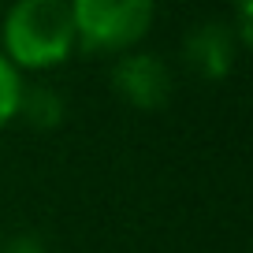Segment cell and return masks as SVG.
<instances>
[{"label": "cell", "mask_w": 253, "mask_h": 253, "mask_svg": "<svg viewBox=\"0 0 253 253\" xmlns=\"http://www.w3.org/2000/svg\"><path fill=\"white\" fill-rule=\"evenodd\" d=\"M79 48L67 0H11L0 11V52L19 75H41Z\"/></svg>", "instance_id": "1"}, {"label": "cell", "mask_w": 253, "mask_h": 253, "mask_svg": "<svg viewBox=\"0 0 253 253\" xmlns=\"http://www.w3.org/2000/svg\"><path fill=\"white\" fill-rule=\"evenodd\" d=\"M23 82H26V75H19L15 67L4 60V52H0V134H4V130L15 123V116H19V93H23Z\"/></svg>", "instance_id": "6"}, {"label": "cell", "mask_w": 253, "mask_h": 253, "mask_svg": "<svg viewBox=\"0 0 253 253\" xmlns=\"http://www.w3.org/2000/svg\"><path fill=\"white\" fill-rule=\"evenodd\" d=\"M0 11H4V0H0Z\"/></svg>", "instance_id": "9"}, {"label": "cell", "mask_w": 253, "mask_h": 253, "mask_svg": "<svg viewBox=\"0 0 253 253\" xmlns=\"http://www.w3.org/2000/svg\"><path fill=\"white\" fill-rule=\"evenodd\" d=\"M108 82L112 93L134 112H160L168 108L175 93V71L168 67L164 56L149 52V48H130V52L116 56Z\"/></svg>", "instance_id": "3"}, {"label": "cell", "mask_w": 253, "mask_h": 253, "mask_svg": "<svg viewBox=\"0 0 253 253\" xmlns=\"http://www.w3.org/2000/svg\"><path fill=\"white\" fill-rule=\"evenodd\" d=\"M242 45L227 19H205L182 38V63L205 82H223L235 71Z\"/></svg>", "instance_id": "4"}, {"label": "cell", "mask_w": 253, "mask_h": 253, "mask_svg": "<svg viewBox=\"0 0 253 253\" xmlns=\"http://www.w3.org/2000/svg\"><path fill=\"white\" fill-rule=\"evenodd\" d=\"M0 253H48V246L34 231H15V235H8L0 242Z\"/></svg>", "instance_id": "8"}, {"label": "cell", "mask_w": 253, "mask_h": 253, "mask_svg": "<svg viewBox=\"0 0 253 253\" xmlns=\"http://www.w3.org/2000/svg\"><path fill=\"white\" fill-rule=\"evenodd\" d=\"M30 130L38 134H52L67 123V97L52 86V82H38V79H26L23 82V93H19V116Z\"/></svg>", "instance_id": "5"}, {"label": "cell", "mask_w": 253, "mask_h": 253, "mask_svg": "<svg viewBox=\"0 0 253 253\" xmlns=\"http://www.w3.org/2000/svg\"><path fill=\"white\" fill-rule=\"evenodd\" d=\"M79 48L97 56H123L142 48L157 23V0H67Z\"/></svg>", "instance_id": "2"}, {"label": "cell", "mask_w": 253, "mask_h": 253, "mask_svg": "<svg viewBox=\"0 0 253 253\" xmlns=\"http://www.w3.org/2000/svg\"><path fill=\"white\" fill-rule=\"evenodd\" d=\"M231 30H235L238 45L250 48L253 45V0H235V15L227 19Z\"/></svg>", "instance_id": "7"}]
</instances>
